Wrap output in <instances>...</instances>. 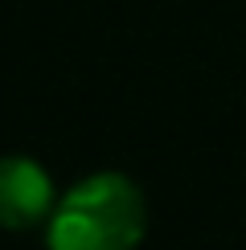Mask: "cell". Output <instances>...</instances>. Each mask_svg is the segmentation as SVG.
<instances>
[{"instance_id": "6da1fadb", "label": "cell", "mask_w": 246, "mask_h": 250, "mask_svg": "<svg viewBox=\"0 0 246 250\" xmlns=\"http://www.w3.org/2000/svg\"><path fill=\"white\" fill-rule=\"evenodd\" d=\"M148 197L123 172H90L58 197L45 222L49 250H140Z\"/></svg>"}, {"instance_id": "7a4b0ae2", "label": "cell", "mask_w": 246, "mask_h": 250, "mask_svg": "<svg viewBox=\"0 0 246 250\" xmlns=\"http://www.w3.org/2000/svg\"><path fill=\"white\" fill-rule=\"evenodd\" d=\"M54 205H58L54 176L33 156H20V152L0 156V230L29 234L49 222Z\"/></svg>"}]
</instances>
